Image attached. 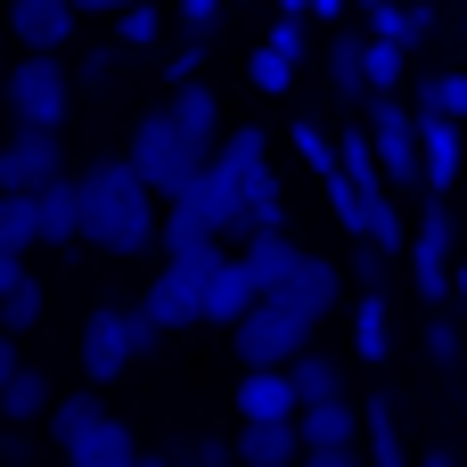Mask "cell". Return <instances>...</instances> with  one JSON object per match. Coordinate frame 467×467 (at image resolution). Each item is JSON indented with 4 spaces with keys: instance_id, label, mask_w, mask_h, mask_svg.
I'll list each match as a JSON object with an SVG mask.
<instances>
[{
    "instance_id": "cell-1",
    "label": "cell",
    "mask_w": 467,
    "mask_h": 467,
    "mask_svg": "<svg viewBox=\"0 0 467 467\" xmlns=\"http://www.w3.org/2000/svg\"><path fill=\"white\" fill-rule=\"evenodd\" d=\"M74 205H82V246H99V254H148L156 246V197H148V181L123 164V156H99V164H82L74 172Z\"/></svg>"
},
{
    "instance_id": "cell-2",
    "label": "cell",
    "mask_w": 467,
    "mask_h": 467,
    "mask_svg": "<svg viewBox=\"0 0 467 467\" xmlns=\"http://www.w3.org/2000/svg\"><path fill=\"white\" fill-rule=\"evenodd\" d=\"M0 107H8V123H25V131H66V115H74V74H66V57H49V49L8 57Z\"/></svg>"
},
{
    "instance_id": "cell-3",
    "label": "cell",
    "mask_w": 467,
    "mask_h": 467,
    "mask_svg": "<svg viewBox=\"0 0 467 467\" xmlns=\"http://www.w3.org/2000/svg\"><path fill=\"white\" fill-rule=\"evenodd\" d=\"M222 254H230L222 238H197L189 254H164V271H156V279H148V296H131V304H140L164 337H172V328H197V320H205V279H213V263H222Z\"/></svg>"
},
{
    "instance_id": "cell-4",
    "label": "cell",
    "mask_w": 467,
    "mask_h": 467,
    "mask_svg": "<svg viewBox=\"0 0 467 467\" xmlns=\"http://www.w3.org/2000/svg\"><path fill=\"white\" fill-rule=\"evenodd\" d=\"M123 164L148 181V197H156V205H172V197L197 181V164H205V156H197V148L172 131V115L156 107V115H140V123H131V148H123Z\"/></svg>"
},
{
    "instance_id": "cell-5",
    "label": "cell",
    "mask_w": 467,
    "mask_h": 467,
    "mask_svg": "<svg viewBox=\"0 0 467 467\" xmlns=\"http://www.w3.org/2000/svg\"><path fill=\"white\" fill-rule=\"evenodd\" d=\"M230 345H238V361H246V369H287V361L312 345V320H304V312H287V304H271V296H254V304L230 320Z\"/></svg>"
},
{
    "instance_id": "cell-6",
    "label": "cell",
    "mask_w": 467,
    "mask_h": 467,
    "mask_svg": "<svg viewBox=\"0 0 467 467\" xmlns=\"http://www.w3.org/2000/svg\"><path fill=\"white\" fill-rule=\"evenodd\" d=\"M410 279H419V296H427V312H443L451 304V197H435L427 189V213L410 222Z\"/></svg>"
},
{
    "instance_id": "cell-7",
    "label": "cell",
    "mask_w": 467,
    "mask_h": 467,
    "mask_svg": "<svg viewBox=\"0 0 467 467\" xmlns=\"http://www.w3.org/2000/svg\"><path fill=\"white\" fill-rule=\"evenodd\" d=\"M369 107V148H378V172H386V189L402 197V189H419V115L402 107V99H361Z\"/></svg>"
},
{
    "instance_id": "cell-8",
    "label": "cell",
    "mask_w": 467,
    "mask_h": 467,
    "mask_svg": "<svg viewBox=\"0 0 467 467\" xmlns=\"http://www.w3.org/2000/svg\"><path fill=\"white\" fill-rule=\"evenodd\" d=\"M131 361H140V345H131V304H90V320H82V378H90V386H115Z\"/></svg>"
},
{
    "instance_id": "cell-9",
    "label": "cell",
    "mask_w": 467,
    "mask_h": 467,
    "mask_svg": "<svg viewBox=\"0 0 467 467\" xmlns=\"http://www.w3.org/2000/svg\"><path fill=\"white\" fill-rule=\"evenodd\" d=\"M66 172V131H8L0 140V189H16V197H33L41 181H57Z\"/></svg>"
},
{
    "instance_id": "cell-10",
    "label": "cell",
    "mask_w": 467,
    "mask_h": 467,
    "mask_svg": "<svg viewBox=\"0 0 467 467\" xmlns=\"http://www.w3.org/2000/svg\"><path fill=\"white\" fill-rule=\"evenodd\" d=\"M271 304H287V312H304V320L320 328V320L345 304V271H337L328 254H312V246H304V254H296V271L271 287Z\"/></svg>"
},
{
    "instance_id": "cell-11",
    "label": "cell",
    "mask_w": 467,
    "mask_h": 467,
    "mask_svg": "<svg viewBox=\"0 0 467 467\" xmlns=\"http://www.w3.org/2000/svg\"><path fill=\"white\" fill-rule=\"evenodd\" d=\"M181 205L205 222V238H246V189L222 164H197V181L181 189Z\"/></svg>"
},
{
    "instance_id": "cell-12",
    "label": "cell",
    "mask_w": 467,
    "mask_h": 467,
    "mask_svg": "<svg viewBox=\"0 0 467 467\" xmlns=\"http://www.w3.org/2000/svg\"><path fill=\"white\" fill-rule=\"evenodd\" d=\"M0 8H8L0 33H8L16 49H49V57H66V41H74V25H82L74 0H0Z\"/></svg>"
},
{
    "instance_id": "cell-13",
    "label": "cell",
    "mask_w": 467,
    "mask_h": 467,
    "mask_svg": "<svg viewBox=\"0 0 467 467\" xmlns=\"http://www.w3.org/2000/svg\"><path fill=\"white\" fill-rule=\"evenodd\" d=\"M164 115H172V131H181L197 156H213V140L230 131V123H222V99H213V82H205V74H197V82H181V90L164 99Z\"/></svg>"
},
{
    "instance_id": "cell-14",
    "label": "cell",
    "mask_w": 467,
    "mask_h": 467,
    "mask_svg": "<svg viewBox=\"0 0 467 467\" xmlns=\"http://www.w3.org/2000/svg\"><path fill=\"white\" fill-rule=\"evenodd\" d=\"M419 115V107H410ZM467 148H460V123L451 115H419V181L435 189V197H451V181H460Z\"/></svg>"
},
{
    "instance_id": "cell-15",
    "label": "cell",
    "mask_w": 467,
    "mask_h": 467,
    "mask_svg": "<svg viewBox=\"0 0 467 467\" xmlns=\"http://www.w3.org/2000/svg\"><path fill=\"white\" fill-rule=\"evenodd\" d=\"M230 460L238 467H296L304 443H296V419H238L230 435Z\"/></svg>"
},
{
    "instance_id": "cell-16",
    "label": "cell",
    "mask_w": 467,
    "mask_h": 467,
    "mask_svg": "<svg viewBox=\"0 0 467 467\" xmlns=\"http://www.w3.org/2000/svg\"><path fill=\"white\" fill-rule=\"evenodd\" d=\"M33 230H41V246H74V238H82L74 172H57V181H41V189H33Z\"/></svg>"
},
{
    "instance_id": "cell-17",
    "label": "cell",
    "mask_w": 467,
    "mask_h": 467,
    "mask_svg": "<svg viewBox=\"0 0 467 467\" xmlns=\"http://www.w3.org/2000/svg\"><path fill=\"white\" fill-rule=\"evenodd\" d=\"M296 254H304V246H296L287 230H246V246H238V271L254 279V296H271V287L296 271Z\"/></svg>"
},
{
    "instance_id": "cell-18",
    "label": "cell",
    "mask_w": 467,
    "mask_h": 467,
    "mask_svg": "<svg viewBox=\"0 0 467 467\" xmlns=\"http://www.w3.org/2000/svg\"><path fill=\"white\" fill-rule=\"evenodd\" d=\"M131 460H140V443H131V427H123L115 410H107L99 427H82V435L66 443V467H131Z\"/></svg>"
},
{
    "instance_id": "cell-19",
    "label": "cell",
    "mask_w": 467,
    "mask_h": 467,
    "mask_svg": "<svg viewBox=\"0 0 467 467\" xmlns=\"http://www.w3.org/2000/svg\"><path fill=\"white\" fill-rule=\"evenodd\" d=\"M230 410H238V419H296V386H287V369H238Z\"/></svg>"
},
{
    "instance_id": "cell-20",
    "label": "cell",
    "mask_w": 467,
    "mask_h": 467,
    "mask_svg": "<svg viewBox=\"0 0 467 467\" xmlns=\"http://www.w3.org/2000/svg\"><path fill=\"white\" fill-rule=\"evenodd\" d=\"M296 443L304 451H320V443H361V402H304L296 410Z\"/></svg>"
},
{
    "instance_id": "cell-21",
    "label": "cell",
    "mask_w": 467,
    "mask_h": 467,
    "mask_svg": "<svg viewBox=\"0 0 467 467\" xmlns=\"http://www.w3.org/2000/svg\"><path fill=\"white\" fill-rule=\"evenodd\" d=\"M57 394H49V369H33V361H16V378L0 386V427H41V410H49Z\"/></svg>"
},
{
    "instance_id": "cell-22",
    "label": "cell",
    "mask_w": 467,
    "mask_h": 467,
    "mask_svg": "<svg viewBox=\"0 0 467 467\" xmlns=\"http://www.w3.org/2000/svg\"><path fill=\"white\" fill-rule=\"evenodd\" d=\"M99 419H107V402H99V386H74V394H57V402L41 410V435H49L57 451H66V443H74L82 427H99Z\"/></svg>"
},
{
    "instance_id": "cell-23",
    "label": "cell",
    "mask_w": 467,
    "mask_h": 467,
    "mask_svg": "<svg viewBox=\"0 0 467 467\" xmlns=\"http://www.w3.org/2000/svg\"><path fill=\"white\" fill-rule=\"evenodd\" d=\"M246 304H254V279L238 271V254H222V263H213V279H205V320H213V328H230Z\"/></svg>"
},
{
    "instance_id": "cell-24",
    "label": "cell",
    "mask_w": 467,
    "mask_h": 467,
    "mask_svg": "<svg viewBox=\"0 0 467 467\" xmlns=\"http://www.w3.org/2000/svg\"><path fill=\"white\" fill-rule=\"evenodd\" d=\"M386 353H394V320H386V296H353V361L386 369Z\"/></svg>"
},
{
    "instance_id": "cell-25",
    "label": "cell",
    "mask_w": 467,
    "mask_h": 467,
    "mask_svg": "<svg viewBox=\"0 0 467 467\" xmlns=\"http://www.w3.org/2000/svg\"><path fill=\"white\" fill-rule=\"evenodd\" d=\"M287 386H296V410H304V402H337V394H345V369H337L328 353L304 345V353L287 361Z\"/></svg>"
},
{
    "instance_id": "cell-26",
    "label": "cell",
    "mask_w": 467,
    "mask_h": 467,
    "mask_svg": "<svg viewBox=\"0 0 467 467\" xmlns=\"http://www.w3.org/2000/svg\"><path fill=\"white\" fill-rule=\"evenodd\" d=\"M361 460H369V467H410L402 427H394V410H386V402H369V410H361Z\"/></svg>"
},
{
    "instance_id": "cell-27",
    "label": "cell",
    "mask_w": 467,
    "mask_h": 467,
    "mask_svg": "<svg viewBox=\"0 0 467 467\" xmlns=\"http://www.w3.org/2000/svg\"><path fill=\"white\" fill-rule=\"evenodd\" d=\"M402 41H378V33H361V74H369V99H394L402 90Z\"/></svg>"
},
{
    "instance_id": "cell-28",
    "label": "cell",
    "mask_w": 467,
    "mask_h": 467,
    "mask_svg": "<svg viewBox=\"0 0 467 467\" xmlns=\"http://www.w3.org/2000/svg\"><path fill=\"white\" fill-rule=\"evenodd\" d=\"M328 82H337V99H369V74H361V33H328Z\"/></svg>"
},
{
    "instance_id": "cell-29",
    "label": "cell",
    "mask_w": 467,
    "mask_h": 467,
    "mask_svg": "<svg viewBox=\"0 0 467 467\" xmlns=\"http://www.w3.org/2000/svg\"><path fill=\"white\" fill-rule=\"evenodd\" d=\"M0 246H8V254H33V246H41V230H33V197H16V189H0Z\"/></svg>"
},
{
    "instance_id": "cell-30",
    "label": "cell",
    "mask_w": 467,
    "mask_h": 467,
    "mask_svg": "<svg viewBox=\"0 0 467 467\" xmlns=\"http://www.w3.org/2000/svg\"><path fill=\"white\" fill-rule=\"evenodd\" d=\"M419 115H451V123H467V74H427V82H419Z\"/></svg>"
},
{
    "instance_id": "cell-31",
    "label": "cell",
    "mask_w": 467,
    "mask_h": 467,
    "mask_svg": "<svg viewBox=\"0 0 467 467\" xmlns=\"http://www.w3.org/2000/svg\"><path fill=\"white\" fill-rule=\"evenodd\" d=\"M246 230H287V197H279V181H271V172H254V181H246Z\"/></svg>"
},
{
    "instance_id": "cell-32",
    "label": "cell",
    "mask_w": 467,
    "mask_h": 467,
    "mask_svg": "<svg viewBox=\"0 0 467 467\" xmlns=\"http://www.w3.org/2000/svg\"><path fill=\"white\" fill-rule=\"evenodd\" d=\"M156 33H164V8H156V0H131V8H115V41H123V49H148Z\"/></svg>"
},
{
    "instance_id": "cell-33",
    "label": "cell",
    "mask_w": 467,
    "mask_h": 467,
    "mask_svg": "<svg viewBox=\"0 0 467 467\" xmlns=\"http://www.w3.org/2000/svg\"><path fill=\"white\" fill-rule=\"evenodd\" d=\"M287 140H296V156L312 164V181H320V172H337V140H328L312 115H296V123H287Z\"/></svg>"
},
{
    "instance_id": "cell-34",
    "label": "cell",
    "mask_w": 467,
    "mask_h": 467,
    "mask_svg": "<svg viewBox=\"0 0 467 467\" xmlns=\"http://www.w3.org/2000/svg\"><path fill=\"white\" fill-rule=\"evenodd\" d=\"M33 320H41V279L25 271V279H16V287L0 296V328H8V337H25Z\"/></svg>"
},
{
    "instance_id": "cell-35",
    "label": "cell",
    "mask_w": 467,
    "mask_h": 467,
    "mask_svg": "<svg viewBox=\"0 0 467 467\" xmlns=\"http://www.w3.org/2000/svg\"><path fill=\"white\" fill-rule=\"evenodd\" d=\"M263 49H279L287 66H304V57H312V25H304V16H271V25H263Z\"/></svg>"
},
{
    "instance_id": "cell-36",
    "label": "cell",
    "mask_w": 467,
    "mask_h": 467,
    "mask_svg": "<svg viewBox=\"0 0 467 467\" xmlns=\"http://www.w3.org/2000/svg\"><path fill=\"white\" fill-rule=\"evenodd\" d=\"M246 74H254V90H271V99H287V90H296V66H287L279 49H263V41L246 49Z\"/></svg>"
},
{
    "instance_id": "cell-37",
    "label": "cell",
    "mask_w": 467,
    "mask_h": 467,
    "mask_svg": "<svg viewBox=\"0 0 467 467\" xmlns=\"http://www.w3.org/2000/svg\"><path fill=\"white\" fill-rule=\"evenodd\" d=\"M427 361H443V369H460V361H467V337H460V320H443V312L427 320Z\"/></svg>"
},
{
    "instance_id": "cell-38",
    "label": "cell",
    "mask_w": 467,
    "mask_h": 467,
    "mask_svg": "<svg viewBox=\"0 0 467 467\" xmlns=\"http://www.w3.org/2000/svg\"><path fill=\"white\" fill-rule=\"evenodd\" d=\"M197 74H205V33H189V41L164 57V82H172V90H181V82H197Z\"/></svg>"
},
{
    "instance_id": "cell-39",
    "label": "cell",
    "mask_w": 467,
    "mask_h": 467,
    "mask_svg": "<svg viewBox=\"0 0 467 467\" xmlns=\"http://www.w3.org/2000/svg\"><path fill=\"white\" fill-rule=\"evenodd\" d=\"M386 263H394V254L361 238V254H353V287H361V296H386Z\"/></svg>"
},
{
    "instance_id": "cell-40",
    "label": "cell",
    "mask_w": 467,
    "mask_h": 467,
    "mask_svg": "<svg viewBox=\"0 0 467 467\" xmlns=\"http://www.w3.org/2000/svg\"><path fill=\"white\" fill-rule=\"evenodd\" d=\"M172 460H181V467H230V443H222V435H189Z\"/></svg>"
},
{
    "instance_id": "cell-41",
    "label": "cell",
    "mask_w": 467,
    "mask_h": 467,
    "mask_svg": "<svg viewBox=\"0 0 467 467\" xmlns=\"http://www.w3.org/2000/svg\"><path fill=\"white\" fill-rule=\"evenodd\" d=\"M296 467H369V460H361V443H320V451H304Z\"/></svg>"
},
{
    "instance_id": "cell-42",
    "label": "cell",
    "mask_w": 467,
    "mask_h": 467,
    "mask_svg": "<svg viewBox=\"0 0 467 467\" xmlns=\"http://www.w3.org/2000/svg\"><path fill=\"white\" fill-rule=\"evenodd\" d=\"M213 16H222V0H181V33H205L213 41Z\"/></svg>"
},
{
    "instance_id": "cell-43",
    "label": "cell",
    "mask_w": 467,
    "mask_h": 467,
    "mask_svg": "<svg viewBox=\"0 0 467 467\" xmlns=\"http://www.w3.org/2000/svg\"><path fill=\"white\" fill-rule=\"evenodd\" d=\"M16 279H25V254H8V246H0V296H8Z\"/></svg>"
},
{
    "instance_id": "cell-44",
    "label": "cell",
    "mask_w": 467,
    "mask_h": 467,
    "mask_svg": "<svg viewBox=\"0 0 467 467\" xmlns=\"http://www.w3.org/2000/svg\"><path fill=\"white\" fill-rule=\"evenodd\" d=\"M16 361H25V353H16V337H8V328H0V386H8V378H16Z\"/></svg>"
},
{
    "instance_id": "cell-45",
    "label": "cell",
    "mask_w": 467,
    "mask_h": 467,
    "mask_svg": "<svg viewBox=\"0 0 467 467\" xmlns=\"http://www.w3.org/2000/svg\"><path fill=\"white\" fill-rule=\"evenodd\" d=\"M115 8H131V0H74V16H115Z\"/></svg>"
},
{
    "instance_id": "cell-46",
    "label": "cell",
    "mask_w": 467,
    "mask_h": 467,
    "mask_svg": "<svg viewBox=\"0 0 467 467\" xmlns=\"http://www.w3.org/2000/svg\"><path fill=\"white\" fill-rule=\"evenodd\" d=\"M345 8H353V0H312V16H320V25H337Z\"/></svg>"
},
{
    "instance_id": "cell-47",
    "label": "cell",
    "mask_w": 467,
    "mask_h": 467,
    "mask_svg": "<svg viewBox=\"0 0 467 467\" xmlns=\"http://www.w3.org/2000/svg\"><path fill=\"white\" fill-rule=\"evenodd\" d=\"M131 467H181V460H172V451H140Z\"/></svg>"
},
{
    "instance_id": "cell-48",
    "label": "cell",
    "mask_w": 467,
    "mask_h": 467,
    "mask_svg": "<svg viewBox=\"0 0 467 467\" xmlns=\"http://www.w3.org/2000/svg\"><path fill=\"white\" fill-rule=\"evenodd\" d=\"M279 16H304L312 25V0H279Z\"/></svg>"
},
{
    "instance_id": "cell-49",
    "label": "cell",
    "mask_w": 467,
    "mask_h": 467,
    "mask_svg": "<svg viewBox=\"0 0 467 467\" xmlns=\"http://www.w3.org/2000/svg\"><path fill=\"white\" fill-rule=\"evenodd\" d=\"M410 467H460V460H451V451H427V460H410Z\"/></svg>"
},
{
    "instance_id": "cell-50",
    "label": "cell",
    "mask_w": 467,
    "mask_h": 467,
    "mask_svg": "<svg viewBox=\"0 0 467 467\" xmlns=\"http://www.w3.org/2000/svg\"><path fill=\"white\" fill-rule=\"evenodd\" d=\"M0 74H8V33H0Z\"/></svg>"
},
{
    "instance_id": "cell-51",
    "label": "cell",
    "mask_w": 467,
    "mask_h": 467,
    "mask_svg": "<svg viewBox=\"0 0 467 467\" xmlns=\"http://www.w3.org/2000/svg\"><path fill=\"white\" fill-rule=\"evenodd\" d=\"M353 8H378V0H353Z\"/></svg>"
},
{
    "instance_id": "cell-52",
    "label": "cell",
    "mask_w": 467,
    "mask_h": 467,
    "mask_svg": "<svg viewBox=\"0 0 467 467\" xmlns=\"http://www.w3.org/2000/svg\"><path fill=\"white\" fill-rule=\"evenodd\" d=\"M460 271H467V254H460Z\"/></svg>"
}]
</instances>
